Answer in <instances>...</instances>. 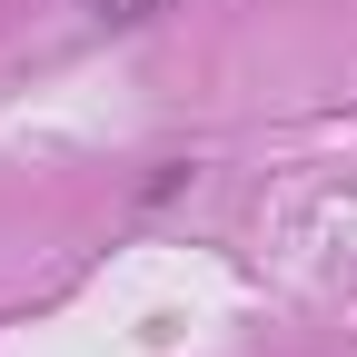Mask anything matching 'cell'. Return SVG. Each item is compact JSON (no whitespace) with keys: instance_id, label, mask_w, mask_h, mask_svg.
Returning a JSON list of instances; mask_svg holds the SVG:
<instances>
[{"instance_id":"6da1fadb","label":"cell","mask_w":357,"mask_h":357,"mask_svg":"<svg viewBox=\"0 0 357 357\" xmlns=\"http://www.w3.org/2000/svg\"><path fill=\"white\" fill-rule=\"evenodd\" d=\"M149 10H169V0H100V20H149Z\"/></svg>"}]
</instances>
